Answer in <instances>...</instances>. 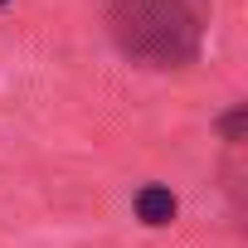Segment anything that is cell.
Wrapping results in <instances>:
<instances>
[{"mask_svg": "<svg viewBox=\"0 0 248 248\" xmlns=\"http://www.w3.org/2000/svg\"><path fill=\"white\" fill-rule=\"evenodd\" d=\"M137 219L151 224V229L170 224V219H175V195H170L166 185H146V190L137 195Z\"/></svg>", "mask_w": 248, "mask_h": 248, "instance_id": "obj_2", "label": "cell"}, {"mask_svg": "<svg viewBox=\"0 0 248 248\" xmlns=\"http://www.w3.org/2000/svg\"><path fill=\"white\" fill-rule=\"evenodd\" d=\"M0 5H5V0H0Z\"/></svg>", "mask_w": 248, "mask_h": 248, "instance_id": "obj_3", "label": "cell"}, {"mask_svg": "<svg viewBox=\"0 0 248 248\" xmlns=\"http://www.w3.org/2000/svg\"><path fill=\"white\" fill-rule=\"evenodd\" d=\"M112 30L127 54H141L151 63H180L200 39L190 0H117Z\"/></svg>", "mask_w": 248, "mask_h": 248, "instance_id": "obj_1", "label": "cell"}]
</instances>
